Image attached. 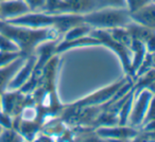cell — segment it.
Returning <instances> with one entry per match:
<instances>
[{"label": "cell", "mask_w": 155, "mask_h": 142, "mask_svg": "<svg viewBox=\"0 0 155 142\" xmlns=\"http://www.w3.org/2000/svg\"><path fill=\"white\" fill-rule=\"evenodd\" d=\"M1 1H7V0H0V2H1Z\"/></svg>", "instance_id": "7402d4cb"}, {"label": "cell", "mask_w": 155, "mask_h": 142, "mask_svg": "<svg viewBox=\"0 0 155 142\" xmlns=\"http://www.w3.org/2000/svg\"><path fill=\"white\" fill-rule=\"evenodd\" d=\"M132 80L130 76H125L121 78L119 81L113 83V84L108 85L106 87L99 89V90L95 91V92L91 93V95H86V97L82 98V99L78 100V101L73 102V103L69 104V105H65L64 109L66 110H78L84 107H89V106H96V105H101V104L107 102L110 100L118 90L127 82V81Z\"/></svg>", "instance_id": "3957f363"}, {"label": "cell", "mask_w": 155, "mask_h": 142, "mask_svg": "<svg viewBox=\"0 0 155 142\" xmlns=\"http://www.w3.org/2000/svg\"><path fill=\"white\" fill-rule=\"evenodd\" d=\"M130 50H131V53H132L130 78L132 79V81H134L136 72L139 69L140 65L142 64V62L144 60V56L147 54V48L143 41L132 36V44H131V47H130Z\"/></svg>", "instance_id": "8fae6325"}, {"label": "cell", "mask_w": 155, "mask_h": 142, "mask_svg": "<svg viewBox=\"0 0 155 142\" xmlns=\"http://www.w3.org/2000/svg\"><path fill=\"white\" fill-rule=\"evenodd\" d=\"M35 103L32 95H27L20 89L7 90L1 93V111L10 115L14 118L17 117L22 108L29 103Z\"/></svg>", "instance_id": "277c9868"}, {"label": "cell", "mask_w": 155, "mask_h": 142, "mask_svg": "<svg viewBox=\"0 0 155 142\" xmlns=\"http://www.w3.org/2000/svg\"><path fill=\"white\" fill-rule=\"evenodd\" d=\"M27 56H19L13 62L0 67V95L3 93L8 88V85L14 78L19 68L26 60Z\"/></svg>", "instance_id": "30bf717a"}, {"label": "cell", "mask_w": 155, "mask_h": 142, "mask_svg": "<svg viewBox=\"0 0 155 142\" xmlns=\"http://www.w3.org/2000/svg\"><path fill=\"white\" fill-rule=\"evenodd\" d=\"M14 118L0 110V126L2 128H13Z\"/></svg>", "instance_id": "2e32d148"}, {"label": "cell", "mask_w": 155, "mask_h": 142, "mask_svg": "<svg viewBox=\"0 0 155 142\" xmlns=\"http://www.w3.org/2000/svg\"><path fill=\"white\" fill-rule=\"evenodd\" d=\"M152 95L153 93L151 91L144 89V90H141L138 93L137 97L134 98L133 106H132L129 120H127V125L138 127V128L141 127L144 117H146L147 111H148L149 103H150Z\"/></svg>", "instance_id": "8992f818"}, {"label": "cell", "mask_w": 155, "mask_h": 142, "mask_svg": "<svg viewBox=\"0 0 155 142\" xmlns=\"http://www.w3.org/2000/svg\"><path fill=\"white\" fill-rule=\"evenodd\" d=\"M154 121H155V95H153L150 100V103H149L148 111H147V115L144 117V120L142 122L141 126H143V125L148 124L150 122H154Z\"/></svg>", "instance_id": "5bb4252c"}, {"label": "cell", "mask_w": 155, "mask_h": 142, "mask_svg": "<svg viewBox=\"0 0 155 142\" xmlns=\"http://www.w3.org/2000/svg\"><path fill=\"white\" fill-rule=\"evenodd\" d=\"M131 20L140 26L155 30V2H150L133 12H130Z\"/></svg>", "instance_id": "9c48e42d"}, {"label": "cell", "mask_w": 155, "mask_h": 142, "mask_svg": "<svg viewBox=\"0 0 155 142\" xmlns=\"http://www.w3.org/2000/svg\"><path fill=\"white\" fill-rule=\"evenodd\" d=\"M84 24L91 29L125 28L132 20L127 8H105L83 14Z\"/></svg>", "instance_id": "7a4b0ae2"}, {"label": "cell", "mask_w": 155, "mask_h": 142, "mask_svg": "<svg viewBox=\"0 0 155 142\" xmlns=\"http://www.w3.org/2000/svg\"><path fill=\"white\" fill-rule=\"evenodd\" d=\"M25 138L15 128H3L0 134V141H19Z\"/></svg>", "instance_id": "7c38bea8"}, {"label": "cell", "mask_w": 155, "mask_h": 142, "mask_svg": "<svg viewBox=\"0 0 155 142\" xmlns=\"http://www.w3.org/2000/svg\"><path fill=\"white\" fill-rule=\"evenodd\" d=\"M2 129H3V128H2V127L0 126V134H1V131H2Z\"/></svg>", "instance_id": "44dd1931"}, {"label": "cell", "mask_w": 155, "mask_h": 142, "mask_svg": "<svg viewBox=\"0 0 155 142\" xmlns=\"http://www.w3.org/2000/svg\"><path fill=\"white\" fill-rule=\"evenodd\" d=\"M31 12L24 0H7L0 2V19L9 20Z\"/></svg>", "instance_id": "ba28073f"}, {"label": "cell", "mask_w": 155, "mask_h": 142, "mask_svg": "<svg viewBox=\"0 0 155 142\" xmlns=\"http://www.w3.org/2000/svg\"><path fill=\"white\" fill-rule=\"evenodd\" d=\"M143 131H155V122H151V123H148L147 125L143 126Z\"/></svg>", "instance_id": "ac0fdd59"}, {"label": "cell", "mask_w": 155, "mask_h": 142, "mask_svg": "<svg viewBox=\"0 0 155 142\" xmlns=\"http://www.w3.org/2000/svg\"><path fill=\"white\" fill-rule=\"evenodd\" d=\"M0 110H1V95H0Z\"/></svg>", "instance_id": "ffe728a7"}, {"label": "cell", "mask_w": 155, "mask_h": 142, "mask_svg": "<svg viewBox=\"0 0 155 142\" xmlns=\"http://www.w3.org/2000/svg\"><path fill=\"white\" fill-rule=\"evenodd\" d=\"M150 54H151V65H152V68L155 69V52Z\"/></svg>", "instance_id": "d6986e66"}, {"label": "cell", "mask_w": 155, "mask_h": 142, "mask_svg": "<svg viewBox=\"0 0 155 142\" xmlns=\"http://www.w3.org/2000/svg\"><path fill=\"white\" fill-rule=\"evenodd\" d=\"M24 1L27 3L31 12H41L45 7V0H24Z\"/></svg>", "instance_id": "e0dca14e"}, {"label": "cell", "mask_w": 155, "mask_h": 142, "mask_svg": "<svg viewBox=\"0 0 155 142\" xmlns=\"http://www.w3.org/2000/svg\"><path fill=\"white\" fill-rule=\"evenodd\" d=\"M35 63H36V55L35 54H31V55L27 56L22 66L20 67L19 70L16 72L14 78L9 83L7 90H16V89L21 88L27 83V81L30 79L31 74L33 72V69H34Z\"/></svg>", "instance_id": "52a82bcc"}, {"label": "cell", "mask_w": 155, "mask_h": 142, "mask_svg": "<svg viewBox=\"0 0 155 142\" xmlns=\"http://www.w3.org/2000/svg\"><path fill=\"white\" fill-rule=\"evenodd\" d=\"M0 33L14 41L24 56L34 54L36 48L45 41L58 40L62 35L54 28L34 29L24 26H16L0 19Z\"/></svg>", "instance_id": "6da1fadb"}, {"label": "cell", "mask_w": 155, "mask_h": 142, "mask_svg": "<svg viewBox=\"0 0 155 142\" xmlns=\"http://www.w3.org/2000/svg\"><path fill=\"white\" fill-rule=\"evenodd\" d=\"M127 2V9L130 12H133L135 10H138L139 8L152 2V0H125Z\"/></svg>", "instance_id": "9a60e30c"}, {"label": "cell", "mask_w": 155, "mask_h": 142, "mask_svg": "<svg viewBox=\"0 0 155 142\" xmlns=\"http://www.w3.org/2000/svg\"><path fill=\"white\" fill-rule=\"evenodd\" d=\"M152 1H153V2H155V0H152Z\"/></svg>", "instance_id": "603a6c76"}, {"label": "cell", "mask_w": 155, "mask_h": 142, "mask_svg": "<svg viewBox=\"0 0 155 142\" xmlns=\"http://www.w3.org/2000/svg\"><path fill=\"white\" fill-rule=\"evenodd\" d=\"M0 51L2 52H20L17 46L5 35L0 33Z\"/></svg>", "instance_id": "4fadbf2b"}, {"label": "cell", "mask_w": 155, "mask_h": 142, "mask_svg": "<svg viewBox=\"0 0 155 142\" xmlns=\"http://www.w3.org/2000/svg\"><path fill=\"white\" fill-rule=\"evenodd\" d=\"M141 129L131 125H113V126H100L94 129L96 136L102 139L113 140H134L139 135Z\"/></svg>", "instance_id": "5b68a950"}]
</instances>
